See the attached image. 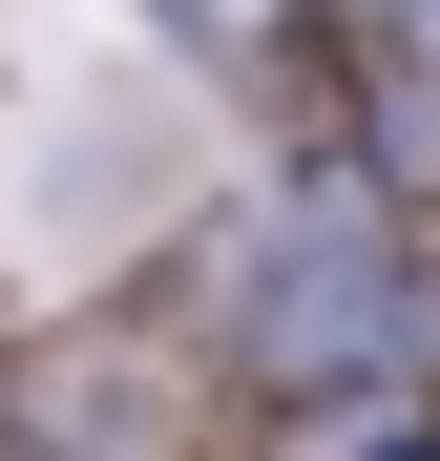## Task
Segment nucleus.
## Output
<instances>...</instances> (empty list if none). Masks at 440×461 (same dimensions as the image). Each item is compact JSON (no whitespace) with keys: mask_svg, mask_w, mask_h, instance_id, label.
<instances>
[{"mask_svg":"<svg viewBox=\"0 0 440 461\" xmlns=\"http://www.w3.org/2000/svg\"><path fill=\"white\" fill-rule=\"evenodd\" d=\"M399 230H378V189H273L252 230H231V357L252 377H378L399 357Z\"/></svg>","mask_w":440,"mask_h":461,"instance_id":"f257e3e1","label":"nucleus"},{"mask_svg":"<svg viewBox=\"0 0 440 461\" xmlns=\"http://www.w3.org/2000/svg\"><path fill=\"white\" fill-rule=\"evenodd\" d=\"M356 22H378V42H399V85L440 105V0H356Z\"/></svg>","mask_w":440,"mask_h":461,"instance_id":"f03ea898","label":"nucleus"},{"mask_svg":"<svg viewBox=\"0 0 440 461\" xmlns=\"http://www.w3.org/2000/svg\"><path fill=\"white\" fill-rule=\"evenodd\" d=\"M147 22H189V42H273L293 0H147Z\"/></svg>","mask_w":440,"mask_h":461,"instance_id":"7ed1b4c3","label":"nucleus"}]
</instances>
